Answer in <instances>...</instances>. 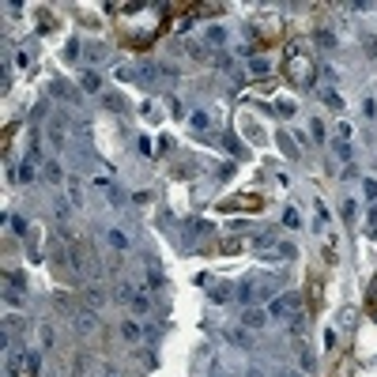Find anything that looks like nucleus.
Returning a JSON list of instances; mask_svg holds the SVG:
<instances>
[{
  "mask_svg": "<svg viewBox=\"0 0 377 377\" xmlns=\"http://www.w3.org/2000/svg\"><path fill=\"white\" fill-rule=\"evenodd\" d=\"M147 283H151V291H162V287H166V279H162V272L155 268V264H151V272H147Z\"/></svg>",
  "mask_w": 377,
  "mask_h": 377,
  "instance_id": "423d86ee",
  "label": "nucleus"
},
{
  "mask_svg": "<svg viewBox=\"0 0 377 377\" xmlns=\"http://www.w3.org/2000/svg\"><path fill=\"white\" fill-rule=\"evenodd\" d=\"M362 189H366L370 200H377V181H374V177H366V181H362Z\"/></svg>",
  "mask_w": 377,
  "mask_h": 377,
  "instance_id": "ddd939ff",
  "label": "nucleus"
},
{
  "mask_svg": "<svg viewBox=\"0 0 377 377\" xmlns=\"http://www.w3.org/2000/svg\"><path fill=\"white\" fill-rule=\"evenodd\" d=\"M245 377H260V370H249V374H245Z\"/></svg>",
  "mask_w": 377,
  "mask_h": 377,
  "instance_id": "4be33fe9",
  "label": "nucleus"
},
{
  "mask_svg": "<svg viewBox=\"0 0 377 377\" xmlns=\"http://www.w3.org/2000/svg\"><path fill=\"white\" fill-rule=\"evenodd\" d=\"M317 223H321V226L328 223V211H324V204H321V200H317Z\"/></svg>",
  "mask_w": 377,
  "mask_h": 377,
  "instance_id": "412c9836",
  "label": "nucleus"
},
{
  "mask_svg": "<svg viewBox=\"0 0 377 377\" xmlns=\"http://www.w3.org/2000/svg\"><path fill=\"white\" fill-rule=\"evenodd\" d=\"M49 91H53V98H65V102H72V98H75V91L65 83V79H53V83H49Z\"/></svg>",
  "mask_w": 377,
  "mask_h": 377,
  "instance_id": "7ed1b4c3",
  "label": "nucleus"
},
{
  "mask_svg": "<svg viewBox=\"0 0 377 377\" xmlns=\"http://www.w3.org/2000/svg\"><path fill=\"white\" fill-rule=\"evenodd\" d=\"M129 306H132L136 313H147V309H151V302H147V298H140V294H136V298H132Z\"/></svg>",
  "mask_w": 377,
  "mask_h": 377,
  "instance_id": "9b49d317",
  "label": "nucleus"
},
{
  "mask_svg": "<svg viewBox=\"0 0 377 377\" xmlns=\"http://www.w3.org/2000/svg\"><path fill=\"white\" fill-rule=\"evenodd\" d=\"M287 306H298V298H294V294H291V298H275L268 306V313H272V317H279V313H287Z\"/></svg>",
  "mask_w": 377,
  "mask_h": 377,
  "instance_id": "20e7f679",
  "label": "nucleus"
},
{
  "mask_svg": "<svg viewBox=\"0 0 377 377\" xmlns=\"http://www.w3.org/2000/svg\"><path fill=\"white\" fill-rule=\"evenodd\" d=\"M268 61H264V57H257V61H253V72H257V75H268Z\"/></svg>",
  "mask_w": 377,
  "mask_h": 377,
  "instance_id": "f8f14e48",
  "label": "nucleus"
},
{
  "mask_svg": "<svg viewBox=\"0 0 377 377\" xmlns=\"http://www.w3.org/2000/svg\"><path fill=\"white\" fill-rule=\"evenodd\" d=\"M193 129H207V113H193Z\"/></svg>",
  "mask_w": 377,
  "mask_h": 377,
  "instance_id": "a211bd4d",
  "label": "nucleus"
},
{
  "mask_svg": "<svg viewBox=\"0 0 377 377\" xmlns=\"http://www.w3.org/2000/svg\"><path fill=\"white\" fill-rule=\"evenodd\" d=\"M207 38H211V42H223L226 34H223V27H211V31H207Z\"/></svg>",
  "mask_w": 377,
  "mask_h": 377,
  "instance_id": "6ab92c4d",
  "label": "nucleus"
},
{
  "mask_svg": "<svg viewBox=\"0 0 377 377\" xmlns=\"http://www.w3.org/2000/svg\"><path fill=\"white\" fill-rule=\"evenodd\" d=\"M121 336H125V340H129V343H136V340H140V324H136V321H125V324H121Z\"/></svg>",
  "mask_w": 377,
  "mask_h": 377,
  "instance_id": "39448f33",
  "label": "nucleus"
},
{
  "mask_svg": "<svg viewBox=\"0 0 377 377\" xmlns=\"http://www.w3.org/2000/svg\"><path fill=\"white\" fill-rule=\"evenodd\" d=\"M264 321H268V313L260 309V306H257V309L249 306V309L241 313V324H245V328H260V324H264Z\"/></svg>",
  "mask_w": 377,
  "mask_h": 377,
  "instance_id": "f257e3e1",
  "label": "nucleus"
},
{
  "mask_svg": "<svg viewBox=\"0 0 377 377\" xmlns=\"http://www.w3.org/2000/svg\"><path fill=\"white\" fill-rule=\"evenodd\" d=\"M87 306H102V294H98V291H87Z\"/></svg>",
  "mask_w": 377,
  "mask_h": 377,
  "instance_id": "aec40b11",
  "label": "nucleus"
},
{
  "mask_svg": "<svg viewBox=\"0 0 377 377\" xmlns=\"http://www.w3.org/2000/svg\"><path fill=\"white\" fill-rule=\"evenodd\" d=\"M53 211H57V219H61V223L68 219V204H65V200H57V204H53Z\"/></svg>",
  "mask_w": 377,
  "mask_h": 377,
  "instance_id": "dca6fc26",
  "label": "nucleus"
},
{
  "mask_svg": "<svg viewBox=\"0 0 377 377\" xmlns=\"http://www.w3.org/2000/svg\"><path fill=\"white\" fill-rule=\"evenodd\" d=\"M279 257H287V260H291V257H298V249H294L291 241H283V245H279Z\"/></svg>",
  "mask_w": 377,
  "mask_h": 377,
  "instance_id": "4468645a",
  "label": "nucleus"
},
{
  "mask_svg": "<svg viewBox=\"0 0 377 377\" xmlns=\"http://www.w3.org/2000/svg\"><path fill=\"white\" fill-rule=\"evenodd\" d=\"M324 102H328V106H332V109H343V102H340V98H336L332 91H324Z\"/></svg>",
  "mask_w": 377,
  "mask_h": 377,
  "instance_id": "f3484780",
  "label": "nucleus"
},
{
  "mask_svg": "<svg viewBox=\"0 0 377 377\" xmlns=\"http://www.w3.org/2000/svg\"><path fill=\"white\" fill-rule=\"evenodd\" d=\"M287 377H298V374H287Z\"/></svg>",
  "mask_w": 377,
  "mask_h": 377,
  "instance_id": "5701e85b",
  "label": "nucleus"
},
{
  "mask_svg": "<svg viewBox=\"0 0 377 377\" xmlns=\"http://www.w3.org/2000/svg\"><path fill=\"white\" fill-rule=\"evenodd\" d=\"M8 223H11V230H15V234H27V223H23V219H19V215H11V219H8Z\"/></svg>",
  "mask_w": 377,
  "mask_h": 377,
  "instance_id": "2eb2a0df",
  "label": "nucleus"
},
{
  "mask_svg": "<svg viewBox=\"0 0 377 377\" xmlns=\"http://www.w3.org/2000/svg\"><path fill=\"white\" fill-rule=\"evenodd\" d=\"M283 226H287V230L302 226V219H298V211H294V207H287V211H283Z\"/></svg>",
  "mask_w": 377,
  "mask_h": 377,
  "instance_id": "6e6552de",
  "label": "nucleus"
},
{
  "mask_svg": "<svg viewBox=\"0 0 377 377\" xmlns=\"http://www.w3.org/2000/svg\"><path fill=\"white\" fill-rule=\"evenodd\" d=\"M72 324H75V328H79V332H95V309H83V313H75V317H72Z\"/></svg>",
  "mask_w": 377,
  "mask_h": 377,
  "instance_id": "f03ea898",
  "label": "nucleus"
},
{
  "mask_svg": "<svg viewBox=\"0 0 377 377\" xmlns=\"http://www.w3.org/2000/svg\"><path fill=\"white\" fill-rule=\"evenodd\" d=\"M98 87H102V75H98V72H87L83 75V91H98Z\"/></svg>",
  "mask_w": 377,
  "mask_h": 377,
  "instance_id": "0eeeda50",
  "label": "nucleus"
},
{
  "mask_svg": "<svg viewBox=\"0 0 377 377\" xmlns=\"http://www.w3.org/2000/svg\"><path fill=\"white\" fill-rule=\"evenodd\" d=\"M45 177H49V181H61L65 173H61V166H57V162H45Z\"/></svg>",
  "mask_w": 377,
  "mask_h": 377,
  "instance_id": "9d476101",
  "label": "nucleus"
},
{
  "mask_svg": "<svg viewBox=\"0 0 377 377\" xmlns=\"http://www.w3.org/2000/svg\"><path fill=\"white\" fill-rule=\"evenodd\" d=\"M317 42H321V49H336V38H332V31H317Z\"/></svg>",
  "mask_w": 377,
  "mask_h": 377,
  "instance_id": "1a4fd4ad",
  "label": "nucleus"
}]
</instances>
